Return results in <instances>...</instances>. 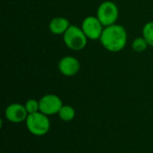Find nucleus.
Listing matches in <instances>:
<instances>
[{"label":"nucleus","instance_id":"obj_1","mask_svg":"<svg viewBox=\"0 0 153 153\" xmlns=\"http://www.w3.org/2000/svg\"><path fill=\"white\" fill-rule=\"evenodd\" d=\"M101 45L109 52H119L125 48L127 43V32L125 27L113 24L104 28L100 39Z\"/></svg>","mask_w":153,"mask_h":153},{"label":"nucleus","instance_id":"obj_2","mask_svg":"<svg viewBox=\"0 0 153 153\" xmlns=\"http://www.w3.org/2000/svg\"><path fill=\"white\" fill-rule=\"evenodd\" d=\"M63 39L65 46L74 51L82 50L88 42V38L82 28H79L76 25H70L68 30L63 35Z\"/></svg>","mask_w":153,"mask_h":153},{"label":"nucleus","instance_id":"obj_3","mask_svg":"<svg viewBox=\"0 0 153 153\" xmlns=\"http://www.w3.org/2000/svg\"><path fill=\"white\" fill-rule=\"evenodd\" d=\"M25 123L29 132L35 136H43L50 129V121L48 116L40 111L29 115Z\"/></svg>","mask_w":153,"mask_h":153},{"label":"nucleus","instance_id":"obj_4","mask_svg":"<svg viewBox=\"0 0 153 153\" xmlns=\"http://www.w3.org/2000/svg\"><path fill=\"white\" fill-rule=\"evenodd\" d=\"M119 10L117 5L112 1L102 2L97 9V17L105 26H110L116 23L118 19Z\"/></svg>","mask_w":153,"mask_h":153},{"label":"nucleus","instance_id":"obj_5","mask_svg":"<svg viewBox=\"0 0 153 153\" xmlns=\"http://www.w3.org/2000/svg\"><path fill=\"white\" fill-rule=\"evenodd\" d=\"M82 30L89 39H100L105 26L97 16H87L82 22Z\"/></svg>","mask_w":153,"mask_h":153},{"label":"nucleus","instance_id":"obj_6","mask_svg":"<svg viewBox=\"0 0 153 153\" xmlns=\"http://www.w3.org/2000/svg\"><path fill=\"white\" fill-rule=\"evenodd\" d=\"M39 111L46 116H53L58 114L63 107L62 100L55 94L44 95L39 100Z\"/></svg>","mask_w":153,"mask_h":153},{"label":"nucleus","instance_id":"obj_7","mask_svg":"<svg viewBox=\"0 0 153 153\" xmlns=\"http://www.w3.org/2000/svg\"><path fill=\"white\" fill-rule=\"evenodd\" d=\"M59 72L65 76H74L77 74L81 68L80 61L71 56L62 57L57 65Z\"/></svg>","mask_w":153,"mask_h":153},{"label":"nucleus","instance_id":"obj_8","mask_svg":"<svg viewBox=\"0 0 153 153\" xmlns=\"http://www.w3.org/2000/svg\"><path fill=\"white\" fill-rule=\"evenodd\" d=\"M4 116L8 121L18 124L26 121L29 115L24 105L20 103H12L5 108Z\"/></svg>","mask_w":153,"mask_h":153},{"label":"nucleus","instance_id":"obj_9","mask_svg":"<svg viewBox=\"0 0 153 153\" xmlns=\"http://www.w3.org/2000/svg\"><path fill=\"white\" fill-rule=\"evenodd\" d=\"M69 21L62 16H57L53 18L49 22V30L55 35H64L65 32L70 27Z\"/></svg>","mask_w":153,"mask_h":153},{"label":"nucleus","instance_id":"obj_10","mask_svg":"<svg viewBox=\"0 0 153 153\" xmlns=\"http://www.w3.org/2000/svg\"><path fill=\"white\" fill-rule=\"evenodd\" d=\"M58 116L62 121L70 122L74 120V118L75 117V110L72 106L63 105L60 111L58 112Z\"/></svg>","mask_w":153,"mask_h":153},{"label":"nucleus","instance_id":"obj_11","mask_svg":"<svg viewBox=\"0 0 153 153\" xmlns=\"http://www.w3.org/2000/svg\"><path fill=\"white\" fill-rule=\"evenodd\" d=\"M143 37L146 39L149 46L153 47V22H149L143 26Z\"/></svg>","mask_w":153,"mask_h":153},{"label":"nucleus","instance_id":"obj_12","mask_svg":"<svg viewBox=\"0 0 153 153\" xmlns=\"http://www.w3.org/2000/svg\"><path fill=\"white\" fill-rule=\"evenodd\" d=\"M149 44L147 43L146 39L143 37H139L134 39L133 43H132V48L138 53L143 52L147 49Z\"/></svg>","mask_w":153,"mask_h":153},{"label":"nucleus","instance_id":"obj_13","mask_svg":"<svg viewBox=\"0 0 153 153\" xmlns=\"http://www.w3.org/2000/svg\"><path fill=\"white\" fill-rule=\"evenodd\" d=\"M24 107L26 108V111H27L28 115L39 112V101H38V100H36L34 99L28 100L25 102Z\"/></svg>","mask_w":153,"mask_h":153}]
</instances>
